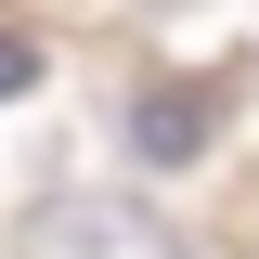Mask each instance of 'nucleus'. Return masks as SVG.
Wrapping results in <instances>:
<instances>
[{
  "instance_id": "7ed1b4c3",
  "label": "nucleus",
  "mask_w": 259,
  "mask_h": 259,
  "mask_svg": "<svg viewBox=\"0 0 259 259\" xmlns=\"http://www.w3.org/2000/svg\"><path fill=\"white\" fill-rule=\"evenodd\" d=\"M26 78H39V52H26V39H0V91H26Z\"/></svg>"
},
{
  "instance_id": "f03ea898",
  "label": "nucleus",
  "mask_w": 259,
  "mask_h": 259,
  "mask_svg": "<svg viewBox=\"0 0 259 259\" xmlns=\"http://www.w3.org/2000/svg\"><path fill=\"white\" fill-rule=\"evenodd\" d=\"M130 130H143V156H194V104H143Z\"/></svg>"
},
{
  "instance_id": "f257e3e1",
  "label": "nucleus",
  "mask_w": 259,
  "mask_h": 259,
  "mask_svg": "<svg viewBox=\"0 0 259 259\" xmlns=\"http://www.w3.org/2000/svg\"><path fill=\"white\" fill-rule=\"evenodd\" d=\"M26 259H182V246H168L143 207H52Z\"/></svg>"
}]
</instances>
